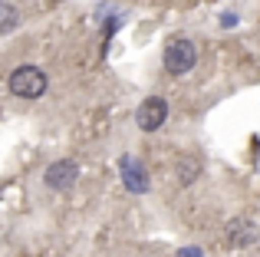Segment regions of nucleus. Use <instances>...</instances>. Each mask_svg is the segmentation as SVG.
Listing matches in <instances>:
<instances>
[{"mask_svg":"<svg viewBox=\"0 0 260 257\" xmlns=\"http://www.w3.org/2000/svg\"><path fill=\"white\" fill-rule=\"evenodd\" d=\"M165 116H168V103L161 96H148L135 112V122H139L142 132H155V128L165 125Z\"/></svg>","mask_w":260,"mask_h":257,"instance_id":"nucleus-3","label":"nucleus"},{"mask_svg":"<svg viewBox=\"0 0 260 257\" xmlns=\"http://www.w3.org/2000/svg\"><path fill=\"white\" fill-rule=\"evenodd\" d=\"M17 26H20V10L13 4H7V0H0V37L13 33Z\"/></svg>","mask_w":260,"mask_h":257,"instance_id":"nucleus-6","label":"nucleus"},{"mask_svg":"<svg viewBox=\"0 0 260 257\" xmlns=\"http://www.w3.org/2000/svg\"><path fill=\"white\" fill-rule=\"evenodd\" d=\"M194 175H198V162H184V168H181V181L188 185V181H194Z\"/></svg>","mask_w":260,"mask_h":257,"instance_id":"nucleus-8","label":"nucleus"},{"mask_svg":"<svg viewBox=\"0 0 260 257\" xmlns=\"http://www.w3.org/2000/svg\"><path fill=\"white\" fill-rule=\"evenodd\" d=\"M10 92L20 99H40L46 92V73L37 66H17L10 73Z\"/></svg>","mask_w":260,"mask_h":257,"instance_id":"nucleus-1","label":"nucleus"},{"mask_svg":"<svg viewBox=\"0 0 260 257\" xmlns=\"http://www.w3.org/2000/svg\"><path fill=\"white\" fill-rule=\"evenodd\" d=\"M76 175H79V168H76V162H53L50 168H46V185L53 188V191H66V188H73L76 185Z\"/></svg>","mask_w":260,"mask_h":257,"instance_id":"nucleus-4","label":"nucleus"},{"mask_svg":"<svg viewBox=\"0 0 260 257\" xmlns=\"http://www.w3.org/2000/svg\"><path fill=\"white\" fill-rule=\"evenodd\" d=\"M198 63V46L191 43V40H172V43L165 46V70L172 73V76H184V73H191Z\"/></svg>","mask_w":260,"mask_h":257,"instance_id":"nucleus-2","label":"nucleus"},{"mask_svg":"<svg viewBox=\"0 0 260 257\" xmlns=\"http://www.w3.org/2000/svg\"><path fill=\"white\" fill-rule=\"evenodd\" d=\"M122 172H125V185L132 188V191H145V188H148V181L142 178L145 172H142V168L135 165L132 158H122Z\"/></svg>","mask_w":260,"mask_h":257,"instance_id":"nucleus-5","label":"nucleus"},{"mask_svg":"<svg viewBox=\"0 0 260 257\" xmlns=\"http://www.w3.org/2000/svg\"><path fill=\"white\" fill-rule=\"evenodd\" d=\"M228 234H234V241H250V231H247V224H244V221H237V224H231V231Z\"/></svg>","mask_w":260,"mask_h":257,"instance_id":"nucleus-7","label":"nucleus"}]
</instances>
